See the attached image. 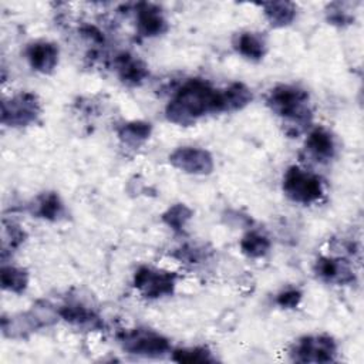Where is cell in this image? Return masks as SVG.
Returning a JSON list of instances; mask_svg holds the SVG:
<instances>
[{
	"mask_svg": "<svg viewBox=\"0 0 364 364\" xmlns=\"http://www.w3.org/2000/svg\"><path fill=\"white\" fill-rule=\"evenodd\" d=\"M40 112L36 95L24 92L3 102L1 122L13 127H21L33 122Z\"/></svg>",
	"mask_w": 364,
	"mask_h": 364,
	"instance_id": "cell-6",
	"label": "cell"
},
{
	"mask_svg": "<svg viewBox=\"0 0 364 364\" xmlns=\"http://www.w3.org/2000/svg\"><path fill=\"white\" fill-rule=\"evenodd\" d=\"M283 191L286 195L300 203H310L320 198L323 193L321 183L314 175L291 166L283 178Z\"/></svg>",
	"mask_w": 364,
	"mask_h": 364,
	"instance_id": "cell-3",
	"label": "cell"
},
{
	"mask_svg": "<svg viewBox=\"0 0 364 364\" xmlns=\"http://www.w3.org/2000/svg\"><path fill=\"white\" fill-rule=\"evenodd\" d=\"M220 91L213 90L200 80L186 82L166 108L168 119L188 125L208 112H220Z\"/></svg>",
	"mask_w": 364,
	"mask_h": 364,
	"instance_id": "cell-1",
	"label": "cell"
},
{
	"mask_svg": "<svg viewBox=\"0 0 364 364\" xmlns=\"http://www.w3.org/2000/svg\"><path fill=\"white\" fill-rule=\"evenodd\" d=\"M175 361L179 363H208V361H215L209 350L203 347H195V348H183V350H176L172 357Z\"/></svg>",
	"mask_w": 364,
	"mask_h": 364,
	"instance_id": "cell-22",
	"label": "cell"
},
{
	"mask_svg": "<svg viewBox=\"0 0 364 364\" xmlns=\"http://www.w3.org/2000/svg\"><path fill=\"white\" fill-rule=\"evenodd\" d=\"M336 343L327 336H307L300 338L291 355L301 363H328L336 357Z\"/></svg>",
	"mask_w": 364,
	"mask_h": 364,
	"instance_id": "cell-5",
	"label": "cell"
},
{
	"mask_svg": "<svg viewBox=\"0 0 364 364\" xmlns=\"http://www.w3.org/2000/svg\"><path fill=\"white\" fill-rule=\"evenodd\" d=\"M316 270H317V274L327 282L346 283L353 279V274H351L353 272L350 270L348 264L340 259L321 257L320 260H317Z\"/></svg>",
	"mask_w": 364,
	"mask_h": 364,
	"instance_id": "cell-10",
	"label": "cell"
},
{
	"mask_svg": "<svg viewBox=\"0 0 364 364\" xmlns=\"http://www.w3.org/2000/svg\"><path fill=\"white\" fill-rule=\"evenodd\" d=\"M192 212L189 208H186L182 203H178L172 208H169L165 213H164V220L168 226H171L175 230H181L185 223L189 220Z\"/></svg>",
	"mask_w": 364,
	"mask_h": 364,
	"instance_id": "cell-21",
	"label": "cell"
},
{
	"mask_svg": "<svg viewBox=\"0 0 364 364\" xmlns=\"http://www.w3.org/2000/svg\"><path fill=\"white\" fill-rule=\"evenodd\" d=\"M301 299V294L299 290H286L279 294L277 303L282 307H296Z\"/></svg>",
	"mask_w": 364,
	"mask_h": 364,
	"instance_id": "cell-24",
	"label": "cell"
},
{
	"mask_svg": "<svg viewBox=\"0 0 364 364\" xmlns=\"http://www.w3.org/2000/svg\"><path fill=\"white\" fill-rule=\"evenodd\" d=\"M240 247L242 252L250 257H259L267 253L269 247H270V242L266 236L256 233V232H250L247 235L243 236L242 242H240Z\"/></svg>",
	"mask_w": 364,
	"mask_h": 364,
	"instance_id": "cell-20",
	"label": "cell"
},
{
	"mask_svg": "<svg viewBox=\"0 0 364 364\" xmlns=\"http://www.w3.org/2000/svg\"><path fill=\"white\" fill-rule=\"evenodd\" d=\"M27 273L13 266H4L1 269V286L6 290L20 293L27 287Z\"/></svg>",
	"mask_w": 364,
	"mask_h": 364,
	"instance_id": "cell-19",
	"label": "cell"
},
{
	"mask_svg": "<svg viewBox=\"0 0 364 364\" xmlns=\"http://www.w3.org/2000/svg\"><path fill=\"white\" fill-rule=\"evenodd\" d=\"M134 284L146 297H159L172 293L175 286V276L169 272L141 267L135 273Z\"/></svg>",
	"mask_w": 364,
	"mask_h": 364,
	"instance_id": "cell-7",
	"label": "cell"
},
{
	"mask_svg": "<svg viewBox=\"0 0 364 364\" xmlns=\"http://www.w3.org/2000/svg\"><path fill=\"white\" fill-rule=\"evenodd\" d=\"M151 134V125L141 121H134L124 125L119 131V138L128 145H139Z\"/></svg>",
	"mask_w": 364,
	"mask_h": 364,
	"instance_id": "cell-18",
	"label": "cell"
},
{
	"mask_svg": "<svg viewBox=\"0 0 364 364\" xmlns=\"http://www.w3.org/2000/svg\"><path fill=\"white\" fill-rule=\"evenodd\" d=\"M27 57L33 68L41 73H50L57 64L58 50L51 43H34L28 47Z\"/></svg>",
	"mask_w": 364,
	"mask_h": 364,
	"instance_id": "cell-9",
	"label": "cell"
},
{
	"mask_svg": "<svg viewBox=\"0 0 364 364\" xmlns=\"http://www.w3.org/2000/svg\"><path fill=\"white\" fill-rule=\"evenodd\" d=\"M60 314L64 320H67L73 324H77V326H91V327L98 326V318L92 314V311H90L88 309L78 306V304L64 306L60 310Z\"/></svg>",
	"mask_w": 364,
	"mask_h": 364,
	"instance_id": "cell-16",
	"label": "cell"
},
{
	"mask_svg": "<svg viewBox=\"0 0 364 364\" xmlns=\"http://www.w3.org/2000/svg\"><path fill=\"white\" fill-rule=\"evenodd\" d=\"M235 46L242 55L252 60H259L266 53V41L257 33H240Z\"/></svg>",
	"mask_w": 364,
	"mask_h": 364,
	"instance_id": "cell-15",
	"label": "cell"
},
{
	"mask_svg": "<svg viewBox=\"0 0 364 364\" xmlns=\"http://www.w3.org/2000/svg\"><path fill=\"white\" fill-rule=\"evenodd\" d=\"M138 28L144 36H156L166 30V21L158 9L142 4V9L138 11Z\"/></svg>",
	"mask_w": 364,
	"mask_h": 364,
	"instance_id": "cell-12",
	"label": "cell"
},
{
	"mask_svg": "<svg viewBox=\"0 0 364 364\" xmlns=\"http://www.w3.org/2000/svg\"><path fill=\"white\" fill-rule=\"evenodd\" d=\"M117 67L119 77L128 84H138L148 74L146 67L138 58L128 54H122L118 57Z\"/></svg>",
	"mask_w": 364,
	"mask_h": 364,
	"instance_id": "cell-14",
	"label": "cell"
},
{
	"mask_svg": "<svg viewBox=\"0 0 364 364\" xmlns=\"http://www.w3.org/2000/svg\"><path fill=\"white\" fill-rule=\"evenodd\" d=\"M121 343L124 350L144 357H159L169 350V343L165 337L146 328H135L125 333Z\"/></svg>",
	"mask_w": 364,
	"mask_h": 364,
	"instance_id": "cell-4",
	"label": "cell"
},
{
	"mask_svg": "<svg viewBox=\"0 0 364 364\" xmlns=\"http://www.w3.org/2000/svg\"><path fill=\"white\" fill-rule=\"evenodd\" d=\"M169 161L173 166L188 173L203 175V173H209L213 169V161L210 154L205 149L192 148V146L178 148L171 154Z\"/></svg>",
	"mask_w": 364,
	"mask_h": 364,
	"instance_id": "cell-8",
	"label": "cell"
},
{
	"mask_svg": "<svg viewBox=\"0 0 364 364\" xmlns=\"http://www.w3.org/2000/svg\"><path fill=\"white\" fill-rule=\"evenodd\" d=\"M264 10L270 24L277 27L289 24L294 17V7L291 3H283V1L269 3V4H264Z\"/></svg>",
	"mask_w": 364,
	"mask_h": 364,
	"instance_id": "cell-17",
	"label": "cell"
},
{
	"mask_svg": "<svg viewBox=\"0 0 364 364\" xmlns=\"http://www.w3.org/2000/svg\"><path fill=\"white\" fill-rule=\"evenodd\" d=\"M306 146L320 161L333 158L336 152V144L331 134L323 128H317L309 135Z\"/></svg>",
	"mask_w": 364,
	"mask_h": 364,
	"instance_id": "cell-11",
	"label": "cell"
},
{
	"mask_svg": "<svg viewBox=\"0 0 364 364\" xmlns=\"http://www.w3.org/2000/svg\"><path fill=\"white\" fill-rule=\"evenodd\" d=\"M252 101L250 90L243 84H232L229 88L220 91L222 111H235L243 108Z\"/></svg>",
	"mask_w": 364,
	"mask_h": 364,
	"instance_id": "cell-13",
	"label": "cell"
},
{
	"mask_svg": "<svg viewBox=\"0 0 364 364\" xmlns=\"http://www.w3.org/2000/svg\"><path fill=\"white\" fill-rule=\"evenodd\" d=\"M63 210V205L55 193H46L38 200L37 213L46 219H57Z\"/></svg>",
	"mask_w": 364,
	"mask_h": 364,
	"instance_id": "cell-23",
	"label": "cell"
},
{
	"mask_svg": "<svg viewBox=\"0 0 364 364\" xmlns=\"http://www.w3.org/2000/svg\"><path fill=\"white\" fill-rule=\"evenodd\" d=\"M307 100L306 91L291 85H280L272 90L267 104L277 115L301 124L309 117Z\"/></svg>",
	"mask_w": 364,
	"mask_h": 364,
	"instance_id": "cell-2",
	"label": "cell"
}]
</instances>
